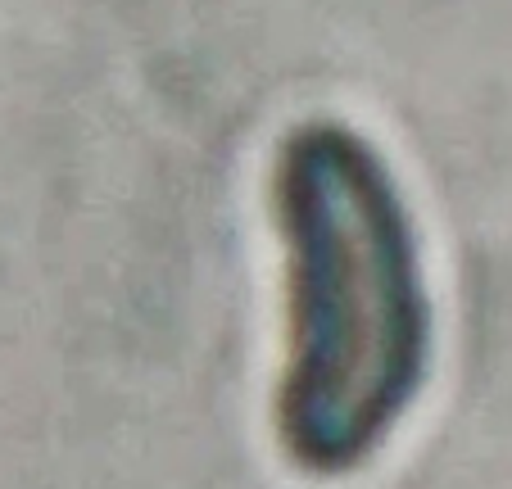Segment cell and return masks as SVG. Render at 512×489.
Wrapping results in <instances>:
<instances>
[{"instance_id":"1","label":"cell","mask_w":512,"mask_h":489,"mask_svg":"<svg viewBox=\"0 0 512 489\" xmlns=\"http://www.w3.org/2000/svg\"><path fill=\"white\" fill-rule=\"evenodd\" d=\"M268 213L281 254L272 435L304 476H354L431 376L422 240L381 150L336 118H304L277 141Z\"/></svg>"}]
</instances>
